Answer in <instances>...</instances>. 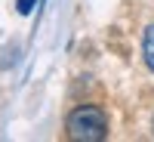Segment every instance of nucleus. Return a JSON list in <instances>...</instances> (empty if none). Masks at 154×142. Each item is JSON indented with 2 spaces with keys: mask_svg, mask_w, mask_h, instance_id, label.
<instances>
[{
  "mask_svg": "<svg viewBox=\"0 0 154 142\" xmlns=\"http://www.w3.org/2000/svg\"><path fill=\"white\" fill-rule=\"evenodd\" d=\"M68 136L74 142H99L105 139L108 133V121H105V111L96 108V105H80L68 114Z\"/></svg>",
  "mask_w": 154,
  "mask_h": 142,
  "instance_id": "1",
  "label": "nucleus"
},
{
  "mask_svg": "<svg viewBox=\"0 0 154 142\" xmlns=\"http://www.w3.org/2000/svg\"><path fill=\"white\" fill-rule=\"evenodd\" d=\"M142 53H145L148 68L154 71V25H151V28H145V37H142Z\"/></svg>",
  "mask_w": 154,
  "mask_h": 142,
  "instance_id": "2",
  "label": "nucleus"
},
{
  "mask_svg": "<svg viewBox=\"0 0 154 142\" xmlns=\"http://www.w3.org/2000/svg\"><path fill=\"white\" fill-rule=\"evenodd\" d=\"M16 6H19V12H22V16H31V12H34V6H37V0H16Z\"/></svg>",
  "mask_w": 154,
  "mask_h": 142,
  "instance_id": "3",
  "label": "nucleus"
}]
</instances>
